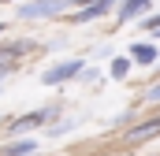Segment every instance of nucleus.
Wrapping results in <instances>:
<instances>
[{
  "label": "nucleus",
  "mask_w": 160,
  "mask_h": 156,
  "mask_svg": "<svg viewBox=\"0 0 160 156\" xmlns=\"http://www.w3.org/2000/svg\"><path fill=\"white\" fill-rule=\"evenodd\" d=\"M4 34H8V22H0V37H4Z\"/></svg>",
  "instance_id": "nucleus-13"
},
{
  "label": "nucleus",
  "mask_w": 160,
  "mask_h": 156,
  "mask_svg": "<svg viewBox=\"0 0 160 156\" xmlns=\"http://www.w3.org/2000/svg\"><path fill=\"white\" fill-rule=\"evenodd\" d=\"M153 37H157V41H160V30H157V34H153Z\"/></svg>",
  "instance_id": "nucleus-15"
},
{
  "label": "nucleus",
  "mask_w": 160,
  "mask_h": 156,
  "mask_svg": "<svg viewBox=\"0 0 160 156\" xmlns=\"http://www.w3.org/2000/svg\"><path fill=\"white\" fill-rule=\"evenodd\" d=\"M82 71H86V60H82V56L56 60L52 67H45V71H41V85H67V82L82 78Z\"/></svg>",
  "instance_id": "nucleus-1"
},
{
  "label": "nucleus",
  "mask_w": 160,
  "mask_h": 156,
  "mask_svg": "<svg viewBox=\"0 0 160 156\" xmlns=\"http://www.w3.org/2000/svg\"><path fill=\"white\" fill-rule=\"evenodd\" d=\"M67 7H63V0H22L19 7H15V15L22 19V22H38V19H56V15H63Z\"/></svg>",
  "instance_id": "nucleus-2"
},
{
  "label": "nucleus",
  "mask_w": 160,
  "mask_h": 156,
  "mask_svg": "<svg viewBox=\"0 0 160 156\" xmlns=\"http://www.w3.org/2000/svg\"><path fill=\"white\" fill-rule=\"evenodd\" d=\"M48 119L52 112L48 108H38V112H30V115H19L8 123V134H30V130H38V126H48Z\"/></svg>",
  "instance_id": "nucleus-3"
},
{
  "label": "nucleus",
  "mask_w": 160,
  "mask_h": 156,
  "mask_svg": "<svg viewBox=\"0 0 160 156\" xmlns=\"http://www.w3.org/2000/svg\"><path fill=\"white\" fill-rule=\"evenodd\" d=\"M89 4H93V0H63L67 11H78V7H89Z\"/></svg>",
  "instance_id": "nucleus-12"
},
{
  "label": "nucleus",
  "mask_w": 160,
  "mask_h": 156,
  "mask_svg": "<svg viewBox=\"0 0 160 156\" xmlns=\"http://www.w3.org/2000/svg\"><path fill=\"white\" fill-rule=\"evenodd\" d=\"M153 138H160V115L142 119V123H134V126L127 130V141H130V145H138V141H153Z\"/></svg>",
  "instance_id": "nucleus-5"
},
{
  "label": "nucleus",
  "mask_w": 160,
  "mask_h": 156,
  "mask_svg": "<svg viewBox=\"0 0 160 156\" xmlns=\"http://www.w3.org/2000/svg\"><path fill=\"white\" fill-rule=\"evenodd\" d=\"M108 11H116V0H93L89 7L71 11V22H93V19H104Z\"/></svg>",
  "instance_id": "nucleus-7"
},
{
  "label": "nucleus",
  "mask_w": 160,
  "mask_h": 156,
  "mask_svg": "<svg viewBox=\"0 0 160 156\" xmlns=\"http://www.w3.org/2000/svg\"><path fill=\"white\" fill-rule=\"evenodd\" d=\"M145 100H149V104H160V82H153V85L145 89Z\"/></svg>",
  "instance_id": "nucleus-11"
},
{
  "label": "nucleus",
  "mask_w": 160,
  "mask_h": 156,
  "mask_svg": "<svg viewBox=\"0 0 160 156\" xmlns=\"http://www.w3.org/2000/svg\"><path fill=\"white\" fill-rule=\"evenodd\" d=\"M149 7H153V0H119V7H116V22L127 26V22H134V19H145Z\"/></svg>",
  "instance_id": "nucleus-4"
},
{
  "label": "nucleus",
  "mask_w": 160,
  "mask_h": 156,
  "mask_svg": "<svg viewBox=\"0 0 160 156\" xmlns=\"http://www.w3.org/2000/svg\"><path fill=\"white\" fill-rule=\"evenodd\" d=\"M127 56H130L138 67H153V63L160 60V48H157V41H134Z\"/></svg>",
  "instance_id": "nucleus-6"
},
{
  "label": "nucleus",
  "mask_w": 160,
  "mask_h": 156,
  "mask_svg": "<svg viewBox=\"0 0 160 156\" xmlns=\"http://www.w3.org/2000/svg\"><path fill=\"white\" fill-rule=\"evenodd\" d=\"M38 138H15L8 145H0V156H38Z\"/></svg>",
  "instance_id": "nucleus-8"
},
{
  "label": "nucleus",
  "mask_w": 160,
  "mask_h": 156,
  "mask_svg": "<svg viewBox=\"0 0 160 156\" xmlns=\"http://www.w3.org/2000/svg\"><path fill=\"white\" fill-rule=\"evenodd\" d=\"M142 26H145L149 34H157V30H160V15H145V19H142Z\"/></svg>",
  "instance_id": "nucleus-10"
},
{
  "label": "nucleus",
  "mask_w": 160,
  "mask_h": 156,
  "mask_svg": "<svg viewBox=\"0 0 160 156\" xmlns=\"http://www.w3.org/2000/svg\"><path fill=\"white\" fill-rule=\"evenodd\" d=\"M130 67H134V60H130V56H116V60L108 63V75L116 78V82H123V78L130 75Z\"/></svg>",
  "instance_id": "nucleus-9"
},
{
  "label": "nucleus",
  "mask_w": 160,
  "mask_h": 156,
  "mask_svg": "<svg viewBox=\"0 0 160 156\" xmlns=\"http://www.w3.org/2000/svg\"><path fill=\"white\" fill-rule=\"evenodd\" d=\"M0 4H22V0H0Z\"/></svg>",
  "instance_id": "nucleus-14"
}]
</instances>
